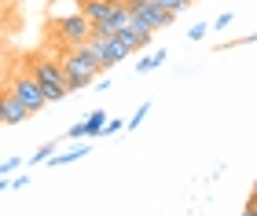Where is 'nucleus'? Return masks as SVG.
<instances>
[{"label": "nucleus", "mask_w": 257, "mask_h": 216, "mask_svg": "<svg viewBox=\"0 0 257 216\" xmlns=\"http://www.w3.org/2000/svg\"><path fill=\"white\" fill-rule=\"evenodd\" d=\"M0 118H4V124H26L33 114L15 99V92H11V88H4V96H0Z\"/></svg>", "instance_id": "nucleus-7"}, {"label": "nucleus", "mask_w": 257, "mask_h": 216, "mask_svg": "<svg viewBox=\"0 0 257 216\" xmlns=\"http://www.w3.org/2000/svg\"><path fill=\"white\" fill-rule=\"evenodd\" d=\"M128 121H121V118H114V121H107V128H103V136H118L121 128H125Z\"/></svg>", "instance_id": "nucleus-17"}, {"label": "nucleus", "mask_w": 257, "mask_h": 216, "mask_svg": "<svg viewBox=\"0 0 257 216\" xmlns=\"http://www.w3.org/2000/svg\"><path fill=\"white\" fill-rule=\"evenodd\" d=\"M147 110H151V103H140V106H136V114L128 118L125 128H140V124H144V118H147Z\"/></svg>", "instance_id": "nucleus-12"}, {"label": "nucleus", "mask_w": 257, "mask_h": 216, "mask_svg": "<svg viewBox=\"0 0 257 216\" xmlns=\"http://www.w3.org/2000/svg\"><path fill=\"white\" fill-rule=\"evenodd\" d=\"M239 216H257V212H253V209H250V206H246V209H242V212H239Z\"/></svg>", "instance_id": "nucleus-19"}, {"label": "nucleus", "mask_w": 257, "mask_h": 216, "mask_svg": "<svg viewBox=\"0 0 257 216\" xmlns=\"http://www.w3.org/2000/svg\"><path fill=\"white\" fill-rule=\"evenodd\" d=\"M231 18H235V11H220V15L213 18V30H228V26H231Z\"/></svg>", "instance_id": "nucleus-16"}, {"label": "nucleus", "mask_w": 257, "mask_h": 216, "mask_svg": "<svg viewBox=\"0 0 257 216\" xmlns=\"http://www.w3.org/2000/svg\"><path fill=\"white\" fill-rule=\"evenodd\" d=\"M209 30H213V26H209V22H195V26L188 30V40H202V37H206Z\"/></svg>", "instance_id": "nucleus-15"}, {"label": "nucleus", "mask_w": 257, "mask_h": 216, "mask_svg": "<svg viewBox=\"0 0 257 216\" xmlns=\"http://www.w3.org/2000/svg\"><path fill=\"white\" fill-rule=\"evenodd\" d=\"M74 4H85V0H74Z\"/></svg>", "instance_id": "nucleus-20"}, {"label": "nucleus", "mask_w": 257, "mask_h": 216, "mask_svg": "<svg viewBox=\"0 0 257 216\" xmlns=\"http://www.w3.org/2000/svg\"><path fill=\"white\" fill-rule=\"evenodd\" d=\"M52 154H55V143H44L37 154H30V162H26V165H48V162H52Z\"/></svg>", "instance_id": "nucleus-11"}, {"label": "nucleus", "mask_w": 257, "mask_h": 216, "mask_svg": "<svg viewBox=\"0 0 257 216\" xmlns=\"http://www.w3.org/2000/svg\"><path fill=\"white\" fill-rule=\"evenodd\" d=\"M166 55H169L166 48H155L151 55H140V59H136V74H140V77H144V74H155L158 66L166 62Z\"/></svg>", "instance_id": "nucleus-10"}, {"label": "nucleus", "mask_w": 257, "mask_h": 216, "mask_svg": "<svg viewBox=\"0 0 257 216\" xmlns=\"http://www.w3.org/2000/svg\"><path fill=\"white\" fill-rule=\"evenodd\" d=\"M85 154H92V143H88V140H85V143H77L74 150H66V154H55L48 165H52V168H63V165H74V162H81Z\"/></svg>", "instance_id": "nucleus-9"}, {"label": "nucleus", "mask_w": 257, "mask_h": 216, "mask_svg": "<svg viewBox=\"0 0 257 216\" xmlns=\"http://www.w3.org/2000/svg\"><path fill=\"white\" fill-rule=\"evenodd\" d=\"M26 70L41 81L44 96H48V103H63V99L70 96V84H66V74H63L59 55H48V52H30V55H26Z\"/></svg>", "instance_id": "nucleus-1"}, {"label": "nucleus", "mask_w": 257, "mask_h": 216, "mask_svg": "<svg viewBox=\"0 0 257 216\" xmlns=\"http://www.w3.org/2000/svg\"><path fill=\"white\" fill-rule=\"evenodd\" d=\"M19 165H22V158H15V154H11V158H4V162H0V176H4V180H8V176H11V172H15V168H19Z\"/></svg>", "instance_id": "nucleus-14"}, {"label": "nucleus", "mask_w": 257, "mask_h": 216, "mask_svg": "<svg viewBox=\"0 0 257 216\" xmlns=\"http://www.w3.org/2000/svg\"><path fill=\"white\" fill-rule=\"evenodd\" d=\"M118 0H85V4H77L81 11H85V18L92 22V26H99V22H107L110 18V11Z\"/></svg>", "instance_id": "nucleus-8"}, {"label": "nucleus", "mask_w": 257, "mask_h": 216, "mask_svg": "<svg viewBox=\"0 0 257 216\" xmlns=\"http://www.w3.org/2000/svg\"><path fill=\"white\" fill-rule=\"evenodd\" d=\"M107 121H110V118H107V110H92L88 118H85V121H77L66 136H70V140H96V136H103Z\"/></svg>", "instance_id": "nucleus-6"}, {"label": "nucleus", "mask_w": 257, "mask_h": 216, "mask_svg": "<svg viewBox=\"0 0 257 216\" xmlns=\"http://www.w3.org/2000/svg\"><path fill=\"white\" fill-rule=\"evenodd\" d=\"M158 4H162V8H169V11H177V15H180V11L188 8L191 0H158Z\"/></svg>", "instance_id": "nucleus-18"}, {"label": "nucleus", "mask_w": 257, "mask_h": 216, "mask_svg": "<svg viewBox=\"0 0 257 216\" xmlns=\"http://www.w3.org/2000/svg\"><path fill=\"white\" fill-rule=\"evenodd\" d=\"M55 37L63 40V48H85V44L96 37V26L85 18V11H70V15L55 18Z\"/></svg>", "instance_id": "nucleus-3"}, {"label": "nucleus", "mask_w": 257, "mask_h": 216, "mask_svg": "<svg viewBox=\"0 0 257 216\" xmlns=\"http://www.w3.org/2000/svg\"><path fill=\"white\" fill-rule=\"evenodd\" d=\"M30 184V172H22V176H15V180H4V184H0V187H4V190H22V187H26Z\"/></svg>", "instance_id": "nucleus-13"}, {"label": "nucleus", "mask_w": 257, "mask_h": 216, "mask_svg": "<svg viewBox=\"0 0 257 216\" xmlns=\"http://www.w3.org/2000/svg\"><path fill=\"white\" fill-rule=\"evenodd\" d=\"M8 88L15 92V99L22 106H26L30 114H41L44 106H48V96H44V88H41V81L33 77L26 66H22L19 74H11V81H8Z\"/></svg>", "instance_id": "nucleus-4"}, {"label": "nucleus", "mask_w": 257, "mask_h": 216, "mask_svg": "<svg viewBox=\"0 0 257 216\" xmlns=\"http://www.w3.org/2000/svg\"><path fill=\"white\" fill-rule=\"evenodd\" d=\"M59 62H63V74H66L70 92H81V88H88V84L103 74L99 59L88 52V44H85V48H66V52H59Z\"/></svg>", "instance_id": "nucleus-2"}, {"label": "nucleus", "mask_w": 257, "mask_h": 216, "mask_svg": "<svg viewBox=\"0 0 257 216\" xmlns=\"http://www.w3.org/2000/svg\"><path fill=\"white\" fill-rule=\"evenodd\" d=\"M128 4H133V15H136V22H144V26H151L155 33L177 22V11L162 8L158 0H128Z\"/></svg>", "instance_id": "nucleus-5"}]
</instances>
